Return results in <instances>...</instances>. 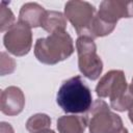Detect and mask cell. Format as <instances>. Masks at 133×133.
Wrapping results in <instances>:
<instances>
[{
    "mask_svg": "<svg viewBox=\"0 0 133 133\" xmlns=\"http://www.w3.org/2000/svg\"><path fill=\"white\" fill-rule=\"evenodd\" d=\"M56 102L66 113L87 112L92 105V96L89 87L80 76L65 80L59 87Z\"/></svg>",
    "mask_w": 133,
    "mask_h": 133,
    "instance_id": "obj_1",
    "label": "cell"
},
{
    "mask_svg": "<svg viewBox=\"0 0 133 133\" xmlns=\"http://www.w3.org/2000/svg\"><path fill=\"white\" fill-rule=\"evenodd\" d=\"M73 52V39L65 30L56 31L47 37H41L34 45L35 57L45 64H56L69 58Z\"/></svg>",
    "mask_w": 133,
    "mask_h": 133,
    "instance_id": "obj_2",
    "label": "cell"
},
{
    "mask_svg": "<svg viewBox=\"0 0 133 133\" xmlns=\"http://www.w3.org/2000/svg\"><path fill=\"white\" fill-rule=\"evenodd\" d=\"M89 133H116L123 128L119 115L112 112L106 102L96 100L86 113Z\"/></svg>",
    "mask_w": 133,
    "mask_h": 133,
    "instance_id": "obj_3",
    "label": "cell"
},
{
    "mask_svg": "<svg viewBox=\"0 0 133 133\" xmlns=\"http://www.w3.org/2000/svg\"><path fill=\"white\" fill-rule=\"evenodd\" d=\"M76 48L80 73L90 80H97L102 74L103 62L97 54V46L94 39L88 36H79L76 41Z\"/></svg>",
    "mask_w": 133,
    "mask_h": 133,
    "instance_id": "obj_4",
    "label": "cell"
},
{
    "mask_svg": "<svg viewBox=\"0 0 133 133\" xmlns=\"http://www.w3.org/2000/svg\"><path fill=\"white\" fill-rule=\"evenodd\" d=\"M96 14L95 6L86 1L73 0L64 5V17L71 22L79 36L89 37V28Z\"/></svg>",
    "mask_w": 133,
    "mask_h": 133,
    "instance_id": "obj_5",
    "label": "cell"
},
{
    "mask_svg": "<svg viewBox=\"0 0 133 133\" xmlns=\"http://www.w3.org/2000/svg\"><path fill=\"white\" fill-rule=\"evenodd\" d=\"M3 44L6 50L16 56L28 54L32 46L31 28L21 22L16 23L4 34Z\"/></svg>",
    "mask_w": 133,
    "mask_h": 133,
    "instance_id": "obj_6",
    "label": "cell"
},
{
    "mask_svg": "<svg viewBox=\"0 0 133 133\" xmlns=\"http://www.w3.org/2000/svg\"><path fill=\"white\" fill-rule=\"evenodd\" d=\"M128 89L125 73L121 70H111L100 79L96 92L99 98H109L110 102H113L122 98Z\"/></svg>",
    "mask_w": 133,
    "mask_h": 133,
    "instance_id": "obj_7",
    "label": "cell"
},
{
    "mask_svg": "<svg viewBox=\"0 0 133 133\" xmlns=\"http://www.w3.org/2000/svg\"><path fill=\"white\" fill-rule=\"evenodd\" d=\"M97 15L107 23L116 25L119 19L133 17V1L104 0L100 3Z\"/></svg>",
    "mask_w": 133,
    "mask_h": 133,
    "instance_id": "obj_8",
    "label": "cell"
},
{
    "mask_svg": "<svg viewBox=\"0 0 133 133\" xmlns=\"http://www.w3.org/2000/svg\"><path fill=\"white\" fill-rule=\"evenodd\" d=\"M25 106V96L21 88L17 86H8L1 92L0 109L1 112L14 116L22 112Z\"/></svg>",
    "mask_w": 133,
    "mask_h": 133,
    "instance_id": "obj_9",
    "label": "cell"
},
{
    "mask_svg": "<svg viewBox=\"0 0 133 133\" xmlns=\"http://www.w3.org/2000/svg\"><path fill=\"white\" fill-rule=\"evenodd\" d=\"M45 14L46 10L42 5L35 2H28L22 5L18 22L26 24L30 28L41 27Z\"/></svg>",
    "mask_w": 133,
    "mask_h": 133,
    "instance_id": "obj_10",
    "label": "cell"
},
{
    "mask_svg": "<svg viewBox=\"0 0 133 133\" xmlns=\"http://www.w3.org/2000/svg\"><path fill=\"white\" fill-rule=\"evenodd\" d=\"M86 127V116L63 115L57 119V130L59 133H84Z\"/></svg>",
    "mask_w": 133,
    "mask_h": 133,
    "instance_id": "obj_11",
    "label": "cell"
},
{
    "mask_svg": "<svg viewBox=\"0 0 133 133\" xmlns=\"http://www.w3.org/2000/svg\"><path fill=\"white\" fill-rule=\"evenodd\" d=\"M41 27L47 32L54 33L56 31L65 30L66 19L63 14L56 10H46Z\"/></svg>",
    "mask_w": 133,
    "mask_h": 133,
    "instance_id": "obj_12",
    "label": "cell"
},
{
    "mask_svg": "<svg viewBox=\"0 0 133 133\" xmlns=\"http://www.w3.org/2000/svg\"><path fill=\"white\" fill-rule=\"evenodd\" d=\"M51 118L45 113H36L31 115L26 122V129L29 133H43L50 130Z\"/></svg>",
    "mask_w": 133,
    "mask_h": 133,
    "instance_id": "obj_13",
    "label": "cell"
},
{
    "mask_svg": "<svg viewBox=\"0 0 133 133\" xmlns=\"http://www.w3.org/2000/svg\"><path fill=\"white\" fill-rule=\"evenodd\" d=\"M115 25L113 24H109L106 21L102 20L97 14L91 22L90 28H89V37L90 38H96V37H101V36H105L110 34L113 29H114Z\"/></svg>",
    "mask_w": 133,
    "mask_h": 133,
    "instance_id": "obj_14",
    "label": "cell"
},
{
    "mask_svg": "<svg viewBox=\"0 0 133 133\" xmlns=\"http://www.w3.org/2000/svg\"><path fill=\"white\" fill-rule=\"evenodd\" d=\"M6 4H7V2L2 1L1 5H0V8H1V11H0L1 28H0V30L2 32L5 30H8L9 28H11L16 24L15 23V16H14L12 11L10 10V8L8 6H6Z\"/></svg>",
    "mask_w": 133,
    "mask_h": 133,
    "instance_id": "obj_15",
    "label": "cell"
},
{
    "mask_svg": "<svg viewBox=\"0 0 133 133\" xmlns=\"http://www.w3.org/2000/svg\"><path fill=\"white\" fill-rule=\"evenodd\" d=\"M133 106V92L130 90V88L128 89V91L118 100L110 102V107L116 111H126L129 110L131 107Z\"/></svg>",
    "mask_w": 133,
    "mask_h": 133,
    "instance_id": "obj_16",
    "label": "cell"
},
{
    "mask_svg": "<svg viewBox=\"0 0 133 133\" xmlns=\"http://www.w3.org/2000/svg\"><path fill=\"white\" fill-rule=\"evenodd\" d=\"M16 62L15 60L8 56L5 52H1V75L4 76L6 74H10L15 71Z\"/></svg>",
    "mask_w": 133,
    "mask_h": 133,
    "instance_id": "obj_17",
    "label": "cell"
},
{
    "mask_svg": "<svg viewBox=\"0 0 133 133\" xmlns=\"http://www.w3.org/2000/svg\"><path fill=\"white\" fill-rule=\"evenodd\" d=\"M0 128H1V133H15L12 127H11L10 124H8V123L2 122Z\"/></svg>",
    "mask_w": 133,
    "mask_h": 133,
    "instance_id": "obj_18",
    "label": "cell"
},
{
    "mask_svg": "<svg viewBox=\"0 0 133 133\" xmlns=\"http://www.w3.org/2000/svg\"><path fill=\"white\" fill-rule=\"evenodd\" d=\"M128 116H129V119H130V122L133 124V106L129 109V114H128Z\"/></svg>",
    "mask_w": 133,
    "mask_h": 133,
    "instance_id": "obj_19",
    "label": "cell"
},
{
    "mask_svg": "<svg viewBox=\"0 0 133 133\" xmlns=\"http://www.w3.org/2000/svg\"><path fill=\"white\" fill-rule=\"evenodd\" d=\"M116 133H129V131H128V129H126V128L123 127V128H122L118 132H116Z\"/></svg>",
    "mask_w": 133,
    "mask_h": 133,
    "instance_id": "obj_20",
    "label": "cell"
},
{
    "mask_svg": "<svg viewBox=\"0 0 133 133\" xmlns=\"http://www.w3.org/2000/svg\"><path fill=\"white\" fill-rule=\"evenodd\" d=\"M129 88H130V90L133 92V78H132V81H131V84L129 85Z\"/></svg>",
    "mask_w": 133,
    "mask_h": 133,
    "instance_id": "obj_21",
    "label": "cell"
},
{
    "mask_svg": "<svg viewBox=\"0 0 133 133\" xmlns=\"http://www.w3.org/2000/svg\"><path fill=\"white\" fill-rule=\"evenodd\" d=\"M43 133H55V132L50 129V130H47V131H45V132H43Z\"/></svg>",
    "mask_w": 133,
    "mask_h": 133,
    "instance_id": "obj_22",
    "label": "cell"
}]
</instances>
